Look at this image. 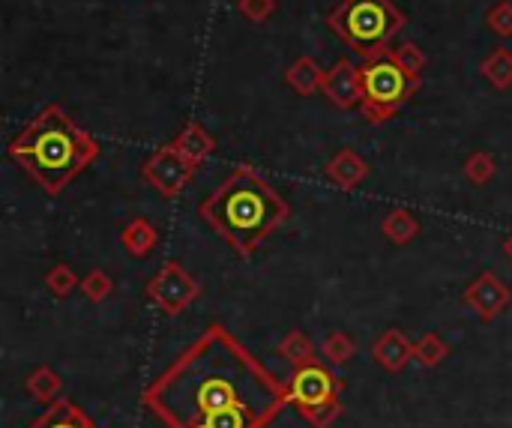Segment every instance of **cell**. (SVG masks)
Wrapping results in <instances>:
<instances>
[{"instance_id": "cell-1", "label": "cell", "mask_w": 512, "mask_h": 428, "mask_svg": "<svg viewBox=\"0 0 512 428\" xmlns=\"http://www.w3.org/2000/svg\"><path fill=\"white\" fill-rule=\"evenodd\" d=\"M144 402L171 428H264L288 402V390L219 324H213Z\"/></svg>"}, {"instance_id": "cell-2", "label": "cell", "mask_w": 512, "mask_h": 428, "mask_svg": "<svg viewBox=\"0 0 512 428\" xmlns=\"http://www.w3.org/2000/svg\"><path fill=\"white\" fill-rule=\"evenodd\" d=\"M6 156L48 195H60L99 159V144L66 114L60 102H51L12 138Z\"/></svg>"}, {"instance_id": "cell-3", "label": "cell", "mask_w": 512, "mask_h": 428, "mask_svg": "<svg viewBox=\"0 0 512 428\" xmlns=\"http://www.w3.org/2000/svg\"><path fill=\"white\" fill-rule=\"evenodd\" d=\"M198 213L234 252L249 258L291 216V207L252 165H237Z\"/></svg>"}, {"instance_id": "cell-4", "label": "cell", "mask_w": 512, "mask_h": 428, "mask_svg": "<svg viewBox=\"0 0 512 428\" xmlns=\"http://www.w3.org/2000/svg\"><path fill=\"white\" fill-rule=\"evenodd\" d=\"M327 27L363 60L384 57L405 15L393 0H339L327 12Z\"/></svg>"}, {"instance_id": "cell-5", "label": "cell", "mask_w": 512, "mask_h": 428, "mask_svg": "<svg viewBox=\"0 0 512 428\" xmlns=\"http://www.w3.org/2000/svg\"><path fill=\"white\" fill-rule=\"evenodd\" d=\"M360 90H363V102H360L363 117L369 123H387L411 102V96L420 90V81L411 78L387 51L384 57H372L360 63Z\"/></svg>"}, {"instance_id": "cell-6", "label": "cell", "mask_w": 512, "mask_h": 428, "mask_svg": "<svg viewBox=\"0 0 512 428\" xmlns=\"http://www.w3.org/2000/svg\"><path fill=\"white\" fill-rule=\"evenodd\" d=\"M195 162H189L174 144H162L141 168V180L150 183L162 198H177L186 183L192 180L195 174Z\"/></svg>"}, {"instance_id": "cell-7", "label": "cell", "mask_w": 512, "mask_h": 428, "mask_svg": "<svg viewBox=\"0 0 512 428\" xmlns=\"http://www.w3.org/2000/svg\"><path fill=\"white\" fill-rule=\"evenodd\" d=\"M198 294H201L198 282L180 264H165L147 282V297L168 315H180L192 300H198Z\"/></svg>"}, {"instance_id": "cell-8", "label": "cell", "mask_w": 512, "mask_h": 428, "mask_svg": "<svg viewBox=\"0 0 512 428\" xmlns=\"http://www.w3.org/2000/svg\"><path fill=\"white\" fill-rule=\"evenodd\" d=\"M336 390H339V381H333V375L324 366L309 363V366H300L297 375L291 378L288 402H297L303 411V408H315V405L336 399Z\"/></svg>"}, {"instance_id": "cell-9", "label": "cell", "mask_w": 512, "mask_h": 428, "mask_svg": "<svg viewBox=\"0 0 512 428\" xmlns=\"http://www.w3.org/2000/svg\"><path fill=\"white\" fill-rule=\"evenodd\" d=\"M321 93L342 111H351L363 102V90H360V66L351 57L336 60L327 72H324V84Z\"/></svg>"}, {"instance_id": "cell-10", "label": "cell", "mask_w": 512, "mask_h": 428, "mask_svg": "<svg viewBox=\"0 0 512 428\" xmlns=\"http://www.w3.org/2000/svg\"><path fill=\"white\" fill-rule=\"evenodd\" d=\"M465 306L474 309L483 321H492L498 318L507 306L512 303L510 288L495 276V273H483L480 279H474L465 291Z\"/></svg>"}, {"instance_id": "cell-11", "label": "cell", "mask_w": 512, "mask_h": 428, "mask_svg": "<svg viewBox=\"0 0 512 428\" xmlns=\"http://www.w3.org/2000/svg\"><path fill=\"white\" fill-rule=\"evenodd\" d=\"M327 177H330L339 189L351 192V189H357V186L369 177V165H366V159L357 156L354 150H339V153L327 162Z\"/></svg>"}, {"instance_id": "cell-12", "label": "cell", "mask_w": 512, "mask_h": 428, "mask_svg": "<svg viewBox=\"0 0 512 428\" xmlns=\"http://www.w3.org/2000/svg\"><path fill=\"white\" fill-rule=\"evenodd\" d=\"M372 357H375V363L384 366L387 372H399V369L414 357V345L408 342L405 333L387 330V333L372 345Z\"/></svg>"}, {"instance_id": "cell-13", "label": "cell", "mask_w": 512, "mask_h": 428, "mask_svg": "<svg viewBox=\"0 0 512 428\" xmlns=\"http://www.w3.org/2000/svg\"><path fill=\"white\" fill-rule=\"evenodd\" d=\"M189 162H195V165H201L213 150H216V138L198 123V120H189L177 135H174V141H171Z\"/></svg>"}, {"instance_id": "cell-14", "label": "cell", "mask_w": 512, "mask_h": 428, "mask_svg": "<svg viewBox=\"0 0 512 428\" xmlns=\"http://www.w3.org/2000/svg\"><path fill=\"white\" fill-rule=\"evenodd\" d=\"M324 66L315 57H297L288 69H285V84L297 93V96H312L315 90H321L324 84Z\"/></svg>"}, {"instance_id": "cell-15", "label": "cell", "mask_w": 512, "mask_h": 428, "mask_svg": "<svg viewBox=\"0 0 512 428\" xmlns=\"http://www.w3.org/2000/svg\"><path fill=\"white\" fill-rule=\"evenodd\" d=\"M381 231H384V237H387L390 243H396V246H408V243L420 234V222H417V216H414L411 210L396 207V210H390V213H387V219H384Z\"/></svg>"}, {"instance_id": "cell-16", "label": "cell", "mask_w": 512, "mask_h": 428, "mask_svg": "<svg viewBox=\"0 0 512 428\" xmlns=\"http://www.w3.org/2000/svg\"><path fill=\"white\" fill-rule=\"evenodd\" d=\"M156 243H159V234H156V228H153L147 219H132V222L123 228V246H126V252L135 255V258L150 255V252L156 249Z\"/></svg>"}, {"instance_id": "cell-17", "label": "cell", "mask_w": 512, "mask_h": 428, "mask_svg": "<svg viewBox=\"0 0 512 428\" xmlns=\"http://www.w3.org/2000/svg\"><path fill=\"white\" fill-rule=\"evenodd\" d=\"M480 72L489 78V84H492V87H498V90H510L512 87V51L510 48H495V51H492V54L483 60Z\"/></svg>"}, {"instance_id": "cell-18", "label": "cell", "mask_w": 512, "mask_h": 428, "mask_svg": "<svg viewBox=\"0 0 512 428\" xmlns=\"http://www.w3.org/2000/svg\"><path fill=\"white\" fill-rule=\"evenodd\" d=\"M33 428H96L75 405L69 402H57L48 408V414L36 423Z\"/></svg>"}, {"instance_id": "cell-19", "label": "cell", "mask_w": 512, "mask_h": 428, "mask_svg": "<svg viewBox=\"0 0 512 428\" xmlns=\"http://www.w3.org/2000/svg\"><path fill=\"white\" fill-rule=\"evenodd\" d=\"M279 357H285L291 366H309V363H315V345L300 333V330H291L282 342H279Z\"/></svg>"}, {"instance_id": "cell-20", "label": "cell", "mask_w": 512, "mask_h": 428, "mask_svg": "<svg viewBox=\"0 0 512 428\" xmlns=\"http://www.w3.org/2000/svg\"><path fill=\"white\" fill-rule=\"evenodd\" d=\"M60 378L48 369V366H39L30 378H27V393L33 396V399H39L42 405H48V402H54L57 399V393H60Z\"/></svg>"}, {"instance_id": "cell-21", "label": "cell", "mask_w": 512, "mask_h": 428, "mask_svg": "<svg viewBox=\"0 0 512 428\" xmlns=\"http://www.w3.org/2000/svg\"><path fill=\"white\" fill-rule=\"evenodd\" d=\"M390 57L417 81H423V69H426V54L420 51L417 42H402L399 48H390Z\"/></svg>"}, {"instance_id": "cell-22", "label": "cell", "mask_w": 512, "mask_h": 428, "mask_svg": "<svg viewBox=\"0 0 512 428\" xmlns=\"http://www.w3.org/2000/svg\"><path fill=\"white\" fill-rule=\"evenodd\" d=\"M45 288H48L54 297H69L75 288H81V282H78V276L72 273V267L54 264V267L45 273Z\"/></svg>"}, {"instance_id": "cell-23", "label": "cell", "mask_w": 512, "mask_h": 428, "mask_svg": "<svg viewBox=\"0 0 512 428\" xmlns=\"http://www.w3.org/2000/svg\"><path fill=\"white\" fill-rule=\"evenodd\" d=\"M447 354H450L447 342H444L441 336H435V333H426V336L414 345V360L423 363V366H438Z\"/></svg>"}, {"instance_id": "cell-24", "label": "cell", "mask_w": 512, "mask_h": 428, "mask_svg": "<svg viewBox=\"0 0 512 428\" xmlns=\"http://www.w3.org/2000/svg\"><path fill=\"white\" fill-rule=\"evenodd\" d=\"M465 174H468V180H471L474 186L489 183V180L495 177V159H492V153H486V150L471 153L468 162H465Z\"/></svg>"}, {"instance_id": "cell-25", "label": "cell", "mask_w": 512, "mask_h": 428, "mask_svg": "<svg viewBox=\"0 0 512 428\" xmlns=\"http://www.w3.org/2000/svg\"><path fill=\"white\" fill-rule=\"evenodd\" d=\"M486 27L501 36L510 39L512 36V0H498L489 12H486Z\"/></svg>"}, {"instance_id": "cell-26", "label": "cell", "mask_w": 512, "mask_h": 428, "mask_svg": "<svg viewBox=\"0 0 512 428\" xmlns=\"http://www.w3.org/2000/svg\"><path fill=\"white\" fill-rule=\"evenodd\" d=\"M111 279H108V273L105 270H90L84 279H81V291H84V297L87 300H93V303H102L108 294H111Z\"/></svg>"}, {"instance_id": "cell-27", "label": "cell", "mask_w": 512, "mask_h": 428, "mask_svg": "<svg viewBox=\"0 0 512 428\" xmlns=\"http://www.w3.org/2000/svg\"><path fill=\"white\" fill-rule=\"evenodd\" d=\"M321 351H324V357H327L330 363L339 366V363H348V360H351L354 342H351V336H345V333H330Z\"/></svg>"}, {"instance_id": "cell-28", "label": "cell", "mask_w": 512, "mask_h": 428, "mask_svg": "<svg viewBox=\"0 0 512 428\" xmlns=\"http://www.w3.org/2000/svg\"><path fill=\"white\" fill-rule=\"evenodd\" d=\"M339 414H342L339 399H330V402L315 405V408H303V417H306V423H312V428H327Z\"/></svg>"}, {"instance_id": "cell-29", "label": "cell", "mask_w": 512, "mask_h": 428, "mask_svg": "<svg viewBox=\"0 0 512 428\" xmlns=\"http://www.w3.org/2000/svg\"><path fill=\"white\" fill-rule=\"evenodd\" d=\"M237 9L246 21L252 24H264L267 18H273L276 12V0H237Z\"/></svg>"}, {"instance_id": "cell-30", "label": "cell", "mask_w": 512, "mask_h": 428, "mask_svg": "<svg viewBox=\"0 0 512 428\" xmlns=\"http://www.w3.org/2000/svg\"><path fill=\"white\" fill-rule=\"evenodd\" d=\"M504 252H507V258H510V261H512V234H510V237H507V243H504Z\"/></svg>"}]
</instances>
